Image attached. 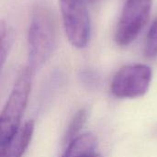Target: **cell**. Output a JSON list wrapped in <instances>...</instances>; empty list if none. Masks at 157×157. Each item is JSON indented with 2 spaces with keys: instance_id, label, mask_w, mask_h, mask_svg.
I'll return each instance as SVG.
<instances>
[{
  "instance_id": "obj_4",
  "label": "cell",
  "mask_w": 157,
  "mask_h": 157,
  "mask_svg": "<svg viewBox=\"0 0 157 157\" xmlns=\"http://www.w3.org/2000/svg\"><path fill=\"white\" fill-rule=\"evenodd\" d=\"M153 0H127L116 28L114 40L120 46L132 43L147 24Z\"/></svg>"
},
{
  "instance_id": "obj_12",
  "label": "cell",
  "mask_w": 157,
  "mask_h": 157,
  "mask_svg": "<svg viewBox=\"0 0 157 157\" xmlns=\"http://www.w3.org/2000/svg\"><path fill=\"white\" fill-rule=\"evenodd\" d=\"M87 3H89V4H95V3H98L99 1H101V0H86Z\"/></svg>"
},
{
  "instance_id": "obj_8",
  "label": "cell",
  "mask_w": 157,
  "mask_h": 157,
  "mask_svg": "<svg viewBox=\"0 0 157 157\" xmlns=\"http://www.w3.org/2000/svg\"><path fill=\"white\" fill-rule=\"evenodd\" d=\"M14 39L15 35L12 28L5 21H2L0 26V61L2 67L11 52L14 44Z\"/></svg>"
},
{
  "instance_id": "obj_5",
  "label": "cell",
  "mask_w": 157,
  "mask_h": 157,
  "mask_svg": "<svg viewBox=\"0 0 157 157\" xmlns=\"http://www.w3.org/2000/svg\"><path fill=\"white\" fill-rule=\"evenodd\" d=\"M153 71L150 66L142 63L122 67L114 75L110 90L119 98H136L144 96L151 85Z\"/></svg>"
},
{
  "instance_id": "obj_3",
  "label": "cell",
  "mask_w": 157,
  "mask_h": 157,
  "mask_svg": "<svg viewBox=\"0 0 157 157\" xmlns=\"http://www.w3.org/2000/svg\"><path fill=\"white\" fill-rule=\"evenodd\" d=\"M63 29L70 43L86 48L91 38V20L86 0H59Z\"/></svg>"
},
{
  "instance_id": "obj_11",
  "label": "cell",
  "mask_w": 157,
  "mask_h": 157,
  "mask_svg": "<svg viewBox=\"0 0 157 157\" xmlns=\"http://www.w3.org/2000/svg\"><path fill=\"white\" fill-rule=\"evenodd\" d=\"M86 157H102L100 155H98V154H96L95 152L94 153H92V154H90V155H86Z\"/></svg>"
},
{
  "instance_id": "obj_2",
  "label": "cell",
  "mask_w": 157,
  "mask_h": 157,
  "mask_svg": "<svg viewBox=\"0 0 157 157\" xmlns=\"http://www.w3.org/2000/svg\"><path fill=\"white\" fill-rule=\"evenodd\" d=\"M34 72L25 67L18 75L0 117V147L7 144L20 129L31 89Z\"/></svg>"
},
{
  "instance_id": "obj_7",
  "label": "cell",
  "mask_w": 157,
  "mask_h": 157,
  "mask_svg": "<svg viewBox=\"0 0 157 157\" xmlns=\"http://www.w3.org/2000/svg\"><path fill=\"white\" fill-rule=\"evenodd\" d=\"M98 144L97 137L92 133L78 135L68 144L62 157H86L94 153Z\"/></svg>"
},
{
  "instance_id": "obj_9",
  "label": "cell",
  "mask_w": 157,
  "mask_h": 157,
  "mask_svg": "<svg viewBox=\"0 0 157 157\" xmlns=\"http://www.w3.org/2000/svg\"><path fill=\"white\" fill-rule=\"evenodd\" d=\"M87 116H88V112L86 109H80L75 113V115L73 116L69 123L68 129L64 134V137H63L64 143L69 144L71 141H73L75 138L78 136L79 132L82 130V128L86 124Z\"/></svg>"
},
{
  "instance_id": "obj_1",
  "label": "cell",
  "mask_w": 157,
  "mask_h": 157,
  "mask_svg": "<svg viewBox=\"0 0 157 157\" xmlns=\"http://www.w3.org/2000/svg\"><path fill=\"white\" fill-rule=\"evenodd\" d=\"M57 40L54 15L50 6L38 3L31 12L28 28V65L34 73L51 57Z\"/></svg>"
},
{
  "instance_id": "obj_6",
  "label": "cell",
  "mask_w": 157,
  "mask_h": 157,
  "mask_svg": "<svg viewBox=\"0 0 157 157\" xmlns=\"http://www.w3.org/2000/svg\"><path fill=\"white\" fill-rule=\"evenodd\" d=\"M34 132V122L27 121L12 140L5 146L0 147V157H22L29 147Z\"/></svg>"
},
{
  "instance_id": "obj_10",
  "label": "cell",
  "mask_w": 157,
  "mask_h": 157,
  "mask_svg": "<svg viewBox=\"0 0 157 157\" xmlns=\"http://www.w3.org/2000/svg\"><path fill=\"white\" fill-rule=\"evenodd\" d=\"M144 55L148 59L157 57V17L153 20L144 43Z\"/></svg>"
}]
</instances>
